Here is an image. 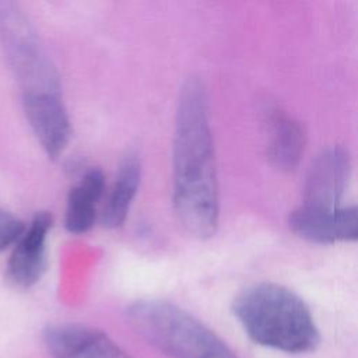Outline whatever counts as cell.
<instances>
[{
    "label": "cell",
    "mask_w": 358,
    "mask_h": 358,
    "mask_svg": "<svg viewBox=\"0 0 358 358\" xmlns=\"http://www.w3.org/2000/svg\"><path fill=\"white\" fill-rule=\"evenodd\" d=\"M175 214L196 239L218 228L220 193L208 96L203 81L190 77L179 91L172 143Z\"/></svg>",
    "instance_id": "1"
},
{
    "label": "cell",
    "mask_w": 358,
    "mask_h": 358,
    "mask_svg": "<svg viewBox=\"0 0 358 358\" xmlns=\"http://www.w3.org/2000/svg\"><path fill=\"white\" fill-rule=\"evenodd\" d=\"M27 120L50 158H57L71 137V123L62 95L22 96Z\"/></svg>",
    "instance_id": "9"
},
{
    "label": "cell",
    "mask_w": 358,
    "mask_h": 358,
    "mask_svg": "<svg viewBox=\"0 0 358 358\" xmlns=\"http://www.w3.org/2000/svg\"><path fill=\"white\" fill-rule=\"evenodd\" d=\"M351 179V159L345 148L331 145L312 161L305 185L303 206L316 208L341 207Z\"/></svg>",
    "instance_id": "5"
},
{
    "label": "cell",
    "mask_w": 358,
    "mask_h": 358,
    "mask_svg": "<svg viewBox=\"0 0 358 358\" xmlns=\"http://www.w3.org/2000/svg\"><path fill=\"white\" fill-rule=\"evenodd\" d=\"M53 218L48 211L34 215L14 242L7 263V278L18 288L35 285L46 267V245Z\"/></svg>",
    "instance_id": "7"
},
{
    "label": "cell",
    "mask_w": 358,
    "mask_h": 358,
    "mask_svg": "<svg viewBox=\"0 0 358 358\" xmlns=\"http://www.w3.org/2000/svg\"><path fill=\"white\" fill-rule=\"evenodd\" d=\"M126 316L143 338L171 358H238L210 327L171 302L136 301Z\"/></svg>",
    "instance_id": "3"
},
{
    "label": "cell",
    "mask_w": 358,
    "mask_h": 358,
    "mask_svg": "<svg viewBox=\"0 0 358 358\" xmlns=\"http://www.w3.org/2000/svg\"><path fill=\"white\" fill-rule=\"evenodd\" d=\"M43 343L52 358H130L106 333L78 323L48 326Z\"/></svg>",
    "instance_id": "8"
},
{
    "label": "cell",
    "mask_w": 358,
    "mask_h": 358,
    "mask_svg": "<svg viewBox=\"0 0 358 358\" xmlns=\"http://www.w3.org/2000/svg\"><path fill=\"white\" fill-rule=\"evenodd\" d=\"M0 43L17 81L27 95H62L56 66L17 3L0 1Z\"/></svg>",
    "instance_id": "4"
},
{
    "label": "cell",
    "mask_w": 358,
    "mask_h": 358,
    "mask_svg": "<svg viewBox=\"0 0 358 358\" xmlns=\"http://www.w3.org/2000/svg\"><path fill=\"white\" fill-rule=\"evenodd\" d=\"M271 134L267 147L270 162L280 171H292L298 166L306 144L303 127L281 110H275L270 117Z\"/></svg>",
    "instance_id": "12"
},
{
    "label": "cell",
    "mask_w": 358,
    "mask_h": 358,
    "mask_svg": "<svg viewBox=\"0 0 358 358\" xmlns=\"http://www.w3.org/2000/svg\"><path fill=\"white\" fill-rule=\"evenodd\" d=\"M288 227L296 236L312 243L354 242L358 238L357 207L316 208L301 204L289 213Z\"/></svg>",
    "instance_id": "6"
},
{
    "label": "cell",
    "mask_w": 358,
    "mask_h": 358,
    "mask_svg": "<svg viewBox=\"0 0 358 358\" xmlns=\"http://www.w3.org/2000/svg\"><path fill=\"white\" fill-rule=\"evenodd\" d=\"M24 229V224L13 214L0 210V252L14 245Z\"/></svg>",
    "instance_id": "13"
},
{
    "label": "cell",
    "mask_w": 358,
    "mask_h": 358,
    "mask_svg": "<svg viewBox=\"0 0 358 358\" xmlns=\"http://www.w3.org/2000/svg\"><path fill=\"white\" fill-rule=\"evenodd\" d=\"M105 193L103 172L98 168L88 169L67 194L64 228L74 235L87 234L98 218V208Z\"/></svg>",
    "instance_id": "10"
},
{
    "label": "cell",
    "mask_w": 358,
    "mask_h": 358,
    "mask_svg": "<svg viewBox=\"0 0 358 358\" xmlns=\"http://www.w3.org/2000/svg\"><path fill=\"white\" fill-rule=\"evenodd\" d=\"M232 312L245 333L257 344L288 354L315 351L319 329L305 301L275 282H256L242 289Z\"/></svg>",
    "instance_id": "2"
},
{
    "label": "cell",
    "mask_w": 358,
    "mask_h": 358,
    "mask_svg": "<svg viewBox=\"0 0 358 358\" xmlns=\"http://www.w3.org/2000/svg\"><path fill=\"white\" fill-rule=\"evenodd\" d=\"M141 159L137 152H127L117 168L115 182L103 201L101 224L108 229L119 228L127 218L131 203L141 183Z\"/></svg>",
    "instance_id": "11"
}]
</instances>
